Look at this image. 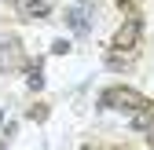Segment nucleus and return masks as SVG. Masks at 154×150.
Wrapping results in <instances>:
<instances>
[{
    "label": "nucleus",
    "instance_id": "obj_1",
    "mask_svg": "<svg viewBox=\"0 0 154 150\" xmlns=\"http://www.w3.org/2000/svg\"><path fill=\"white\" fill-rule=\"evenodd\" d=\"M99 103L110 106V110H132V114H136L140 106H147L143 95H140V92H132V88H106Z\"/></svg>",
    "mask_w": 154,
    "mask_h": 150
},
{
    "label": "nucleus",
    "instance_id": "obj_2",
    "mask_svg": "<svg viewBox=\"0 0 154 150\" xmlns=\"http://www.w3.org/2000/svg\"><path fill=\"white\" fill-rule=\"evenodd\" d=\"M26 66V55H22V44L15 37H0V73H15Z\"/></svg>",
    "mask_w": 154,
    "mask_h": 150
},
{
    "label": "nucleus",
    "instance_id": "obj_3",
    "mask_svg": "<svg viewBox=\"0 0 154 150\" xmlns=\"http://www.w3.org/2000/svg\"><path fill=\"white\" fill-rule=\"evenodd\" d=\"M136 40H140V18H128V22L118 29V37H114V51H132L136 48Z\"/></svg>",
    "mask_w": 154,
    "mask_h": 150
},
{
    "label": "nucleus",
    "instance_id": "obj_4",
    "mask_svg": "<svg viewBox=\"0 0 154 150\" xmlns=\"http://www.w3.org/2000/svg\"><path fill=\"white\" fill-rule=\"evenodd\" d=\"M66 22H70V29H73L77 37H85V33L92 29V15H88V8H70V11H66Z\"/></svg>",
    "mask_w": 154,
    "mask_h": 150
},
{
    "label": "nucleus",
    "instance_id": "obj_5",
    "mask_svg": "<svg viewBox=\"0 0 154 150\" xmlns=\"http://www.w3.org/2000/svg\"><path fill=\"white\" fill-rule=\"evenodd\" d=\"M15 8H18V15H26V18H44L48 15V4H41V0H15Z\"/></svg>",
    "mask_w": 154,
    "mask_h": 150
},
{
    "label": "nucleus",
    "instance_id": "obj_6",
    "mask_svg": "<svg viewBox=\"0 0 154 150\" xmlns=\"http://www.w3.org/2000/svg\"><path fill=\"white\" fill-rule=\"evenodd\" d=\"M41 84H44V77H41V70L33 66V70H29V88H41Z\"/></svg>",
    "mask_w": 154,
    "mask_h": 150
},
{
    "label": "nucleus",
    "instance_id": "obj_7",
    "mask_svg": "<svg viewBox=\"0 0 154 150\" xmlns=\"http://www.w3.org/2000/svg\"><path fill=\"white\" fill-rule=\"evenodd\" d=\"M147 132H150V143H154V121H150V124H147Z\"/></svg>",
    "mask_w": 154,
    "mask_h": 150
}]
</instances>
